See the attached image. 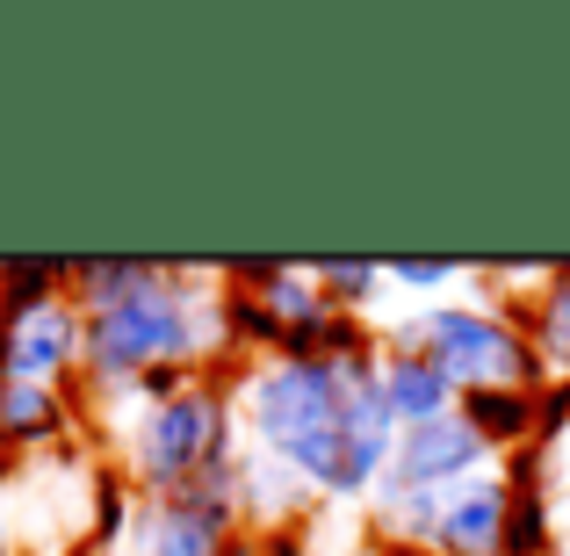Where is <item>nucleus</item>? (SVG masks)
Segmentation results:
<instances>
[{"label":"nucleus","instance_id":"obj_1","mask_svg":"<svg viewBox=\"0 0 570 556\" xmlns=\"http://www.w3.org/2000/svg\"><path fill=\"white\" fill-rule=\"evenodd\" d=\"M232 404L246 448L311 499H368L397 448V419L376 390V333L325 354H267L238 375Z\"/></svg>","mask_w":570,"mask_h":556},{"label":"nucleus","instance_id":"obj_3","mask_svg":"<svg viewBox=\"0 0 570 556\" xmlns=\"http://www.w3.org/2000/svg\"><path fill=\"white\" fill-rule=\"evenodd\" d=\"M232 462H238V404L209 375H181L174 390L145 398L124 427V477L145 499L195 491Z\"/></svg>","mask_w":570,"mask_h":556},{"label":"nucleus","instance_id":"obj_8","mask_svg":"<svg viewBox=\"0 0 570 556\" xmlns=\"http://www.w3.org/2000/svg\"><path fill=\"white\" fill-rule=\"evenodd\" d=\"M426 556H513V470H484L448 491L426 520Z\"/></svg>","mask_w":570,"mask_h":556},{"label":"nucleus","instance_id":"obj_5","mask_svg":"<svg viewBox=\"0 0 570 556\" xmlns=\"http://www.w3.org/2000/svg\"><path fill=\"white\" fill-rule=\"evenodd\" d=\"M491 462H499L491 433L455 404V412H441V419H426V427H404L397 433V448H390L376 491H368V514H376V528L390 535V543L419 549V543H426L433 506H441L448 491H462L470 477H484Z\"/></svg>","mask_w":570,"mask_h":556},{"label":"nucleus","instance_id":"obj_7","mask_svg":"<svg viewBox=\"0 0 570 556\" xmlns=\"http://www.w3.org/2000/svg\"><path fill=\"white\" fill-rule=\"evenodd\" d=\"M87 362V311L66 296H43L29 311H0V383H58Z\"/></svg>","mask_w":570,"mask_h":556},{"label":"nucleus","instance_id":"obj_11","mask_svg":"<svg viewBox=\"0 0 570 556\" xmlns=\"http://www.w3.org/2000/svg\"><path fill=\"white\" fill-rule=\"evenodd\" d=\"M520 325H528L534 362H542L549 383H570V261H563V267H549L542 296L520 311Z\"/></svg>","mask_w":570,"mask_h":556},{"label":"nucleus","instance_id":"obj_2","mask_svg":"<svg viewBox=\"0 0 570 556\" xmlns=\"http://www.w3.org/2000/svg\"><path fill=\"white\" fill-rule=\"evenodd\" d=\"M232 348V290H209L181 267H145L116 304L87 311V390L138 404L153 383L203 375V362Z\"/></svg>","mask_w":570,"mask_h":556},{"label":"nucleus","instance_id":"obj_6","mask_svg":"<svg viewBox=\"0 0 570 556\" xmlns=\"http://www.w3.org/2000/svg\"><path fill=\"white\" fill-rule=\"evenodd\" d=\"M130 556H238V462L195 491L145 499L130 520Z\"/></svg>","mask_w":570,"mask_h":556},{"label":"nucleus","instance_id":"obj_10","mask_svg":"<svg viewBox=\"0 0 570 556\" xmlns=\"http://www.w3.org/2000/svg\"><path fill=\"white\" fill-rule=\"evenodd\" d=\"M72 433V404L58 383H0V441L22 448H51Z\"/></svg>","mask_w":570,"mask_h":556},{"label":"nucleus","instance_id":"obj_12","mask_svg":"<svg viewBox=\"0 0 570 556\" xmlns=\"http://www.w3.org/2000/svg\"><path fill=\"white\" fill-rule=\"evenodd\" d=\"M311 275H318V296L340 311V319H362V311L390 290L383 261H325V267H311Z\"/></svg>","mask_w":570,"mask_h":556},{"label":"nucleus","instance_id":"obj_14","mask_svg":"<svg viewBox=\"0 0 570 556\" xmlns=\"http://www.w3.org/2000/svg\"><path fill=\"white\" fill-rule=\"evenodd\" d=\"M383 275H390V290H455L476 267H462V261H390Z\"/></svg>","mask_w":570,"mask_h":556},{"label":"nucleus","instance_id":"obj_4","mask_svg":"<svg viewBox=\"0 0 570 556\" xmlns=\"http://www.w3.org/2000/svg\"><path fill=\"white\" fill-rule=\"evenodd\" d=\"M390 340L419 348L433 369L455 383V398H484V390H542L549 375L534 362V340L520 311L499 296H433L426 311L390 325Z\"/></svg>","mask_w":570,"mask_h":556},{"label":"nucleus","instance_id":"obj_9","mask_svg":"<svg viewBox=\"0 0 570 556\" xmlns=\"http://www.w3.org/2000/svg\"><path fill=\"white\" fill-rule=\"evenodd\" d=\"M376 390H383L390 419H397V433L404 427H426V419H441V412H455V404H462L455 383H448L426 354L404 348V340H390V333H376Z\"/></svg>","mask_w":570,"mask_h":556},{"label":"nucleus","instance_id":"obj_16","mask_svg":"<svg viewBox=\"0 0 570 556\" xmlns=\"http://www.w3.org/2000/svg\"><path fill=\"white\" fill-rule=\"evenodd\" d=\"M563 448H570V427H563Z\"/></svg>","mask_w":570,"mask_h":556},{"label":"nucleus","instance_id":"obj_13","mask_svg":"<svg viewBox=\"0 0 570 556\" xmlns=\"http://www.w3.org/2000/svg\"><path fill=\"white\" fill-rule=\"evenodd\" d=\"M528 470L534 462L513 470V556H549V499Z\"/></svg>","mask_w":570,"mask_h":556},{"label":"nucleus","instance_id":"obj_15","mask_svg":"<svg viewBox=\"0 0 570 556\" xmlns=\"http://www.w3.org/2000/svg\"><path fill=\"white\" fill-rule=\"evenodd\" d=\"M0 556H14V520H8V499H0Z\"/></svg>","mask_w":570,"mask_h":556}]
</instances>
